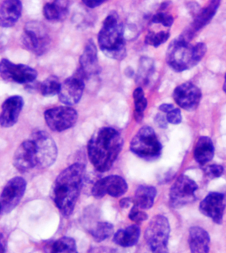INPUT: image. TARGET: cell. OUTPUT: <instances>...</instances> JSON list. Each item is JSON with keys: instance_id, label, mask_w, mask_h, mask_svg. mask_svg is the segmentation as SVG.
Instances as JSON below:
<instances>
[{"instance_id": "obj_1", "label": "cell", "mask_w": 226, "mask_h": 253, "mask_svg": "<svg viewBox=\"0 0 226 253\" xmlns=\"http://www.w3.org/2000/svg\"><path fill=\"white\" fill-rule=\"evenodd\" d=\"M85 174V165L75 163L62 170L52 185V200L64 217H70L75 210Z\"/></svg>"}, {"instance_id": "obj_2", "label": "cell", "mask_w": 226, "mask_h": 253, "mask_svg": "<svg viewBox=\"0 0 226 253\" xmlns=\"http://www.w3.org/2000/svg\"><path fill=\"white\" fill-rule=\"evenodd\" d=\"M124 139L114 128L104 126L94 132L88 144V155L100 172L110 170L123 149Z\"/></svg>"}, {"instance_id": "obj_3", "label": "cell", "mask_w": 226, "mask_h": 253, "mask_svg": "<svg viewBox=\"0 0 226 253\" xmlns=\"http://www.w3.org/2000/svg\"><path fill=\"white\" fill-rule=\"evenodd\" d=\"M124 26L120 17L112 11L104 19L98 34L99 46L108 58L122 60L126 57Z\"/></svg>"}, {"instance_id": "obj_4", "label": "cell", "mask_w": 226, "mask_h": 253, "mask_svg": "<svg viewBox=\"0 0 226 253\" xmlns=\"http://www.w3.org/2000/svg\"><path fill=\"white\" fill-rule=\"evenodd\" d=\"M207 51L204 42L193 46L182 38L173 41L167 50L166 60L169 67L175 71L181 73L197 65Z\"/></svg>"}, {"instance_id": "obj_5", "label": "cell", "mask_w": 226, "mask_h": 253, "mask_svg": "<svg viewBox=\"0 0 226 253\" xmlns=\"http://www.w3.org/2000/svg\"><path fill=\"white\" fill-rule=\"evenodd\" d=\"M130 150L141 159L153 161L161 155L162 145L153 128L144 126L132 139Z\"/></svg>"}, {"instance_id": "obj_6", "label": "cell", "mask_w": 226, "mask_h": 253, "mask_svg": "<svg viewBox=\"0 0 226 253\" xmlns=\"http://www.w3.org/2000/svg\"><path fill=\"white\" fill-rule=\"evenodd\" d=\"M21 42L27 50L41 56L48 50L51 39L47 29L43 23L31 21L25 25Z\"/></svg>"}, {"instance_id": "obj_7", "label": "cell", "mask_w": 226, "mask_h": 253, "mask_svg": "<svg viewBox=\"0 0 226 253\" xmlns=\"http://www.w3.org/2000/svg\"><path fill=\"white\" fill-rule=\"evenodd\" d=\"M171 227L165 216H155L146 229L145 238L152 253H169L168 241Z\"/></svg>"}, {"instance_id": "obj_8", "label": "cell", "mask_w": 226, "mask_h": 253, "mask_svg": "<svg viewBox=\"0 0 226 253\" xmlns=\"http://www.w3.org/2000/svg\"><path fill=\"white\" fill-rule=\"evenodd\" d=\"M30 137L36 145L38 168L46 169L55 163L58 155L57 147L49 134L42 130H36Z\"/></svg>"}, {"instance_id": "obj_9", "label": "cell", "mask_w": 226, "mask_h": 253, "mask_svg": "<svg viewBox=\"0 0 226 253\" xmlns=\"http://www.w3.org/2000/svg\"><path fill=\"white\" fill-rule=\"evenodd\" d=\"M45 120L52 131L62 132L71 129L77 124L79 115L77 110L71 107H55L46 110Z\"/></svg>"}, {"instance_id": "obj_10", "label": "cell", "mask_w": 226, "mask_h": 253, "mask_svg": "<svg viewBox=\"0 0 226 253\" xmlns=\"http://www.w3.org/2000/svg\"><path fill=\"white\" fill-rule=\"evenodd\" d=\"M0 76L4 81L28 84L33 83L38 77L36 70L22 64H15L3 58L0 62Z\"/></svg>"}, {"instance_id": "obj_11", "label": "cell", "mask_w": 226, "mask_h": 253, "mask_svg": "<svg viewBox=\"0 0 226 253\" xmlns=\"http://www.w3.org/2000/svg\"><path fill=\"white\" fill-rule=\"evenodd\" d=\"M198 187L192 179L185 175L179 176L171 187L170 203L175 208H180L195 200V193Z\"/></svg>"}, {"instance_id": "obj_12", "label": "cell", "mask_w": 226, "mask_h": 253, "mask_svg": "<svg viewBox=\"0 0 226 253\" xmlns=\"http://www.w3.org/2000/svg\"><path fill=\"white\" fill-rule=\"evenodd\" d=\"M27 183L24 178L17 176L5 184L1 194V214L6 215L18 206L24 196Z\"/></svg>"}, {"instance_id": "obj_13", "label": "cell", "mask_w": 226, "mask_h": 253, "mask_svg": "<svg viewBox=\"0 0 226 253\" xmlns=\"http://www.w3.org/2000/svg\"><path fill=\"white\" fill-rule=\"evenodd\" d=\"M128 190V185L124 178L118 175H112L97 181L93 185L91 194L97 199H101L106 194L119 198L124 195Z\"/></svg>"}, {"instance_id": "obj_14", "label": "cell", "mask_w": 226, "mask_h": 253, "mask_svg": "<svg viewBox=\"0 0 226 253\" xmlns=\"http://www.w3.org/2000/svg\"><path fill=\"white\" fill-rule=\"evenodd\" d=\"M85 79L77 71L75 75L68 78L61 85L58 99L66 106H71L78 104L83 97L85 88Z\"/></svg>"}, {"instance_id": "obj_15", "label": "cell", "mask_w": 226, "mask_h": 253, "mask_svg": "<svg viewBox=\"0 0 226 253\" xmlns=\"http://www.w3.org/2000/svg\"><path fill=\"white\" fill-rule=\"evenodd\" d=\"M173 99L181 108L192 112L198 108L202 99L199 87L190 82L183 83L175 89Z\"/></svg>"}, {"instance_id": "obj_16", "label": "cell", "mask_w": 226, "mask_h": 253, "mask_svg": "<svg viewBox=\"0 0 226 253\" xmlns=\"http://www.w3.org/2000/svg\"><path fill=\"white\" fill-rule=\"evenodd\" d=\"M13 164L21 172H29L38 167L36 145L29 137L20 144L13 156Z\"/></svg>"}, {"instance_id": "obj_17", "label": "cell", "mask_w": 226, "mask_h": 253, "mask_svg": "<svg viewBox=\"0 0 226 253\" xmlns=\"http://www.w3.org/2000/svg\"><path fill=\"white\" fill-rule=\"evenodd\" d=\"M225 197L218 192H211L201 202L199 210L206 217L212 219L214 223L222 224L225 210Z\"/></svg>"}, {"instance_id": "obj_18", "label": "cell", "mask_w": 226, "mask_h": 253, "mask_svg": "<svg viewBox=\"0 0 226 253\" xmlns=\"http://www.w3.org/2000/svg\"><path fill=\"white\" fill-rule=\"evenodd\" d=\"M79 63L80 68L78 71L85 80L98 75L100 72L98 50L92 40H90L86 44L83 54L80 57Z\"/></svg>"}, {"instance_id": "obj_19", "label": "cell", "mask_w": 226, "mask_h": 253, "mask_svg": "<svg viewBox=\"0 0 226 253\" xmlns=\"http://www.w3.org/2000/svg\"><path fill=\"white\" fill-rule=\"evenodd\" d=\"M24 106V100L20 96H13L6 99L1 106L0 124L3 128L11 127L17 124L19 115Z\"/></svg>"}, {"instance_id": "obj_20", "label": "cell", "mask_w": 226, "mask_h": 253, "mask_svg": "<svg viewBox=\"0 0 226 253\" xmlns=\"http://www.w3.org/2000/svg\"><path fill=\"white\" fill-rule=\"evenodd\" d=\"M221 1L218 0H214L210 1L208 6L204 8L200 9L199 11L194 15V19L193 22L191 23L190 27L184 31V34L190 40L194 38L196 33L201 30L204 27L211 21L213 17L215 16L219 8Z\"/></svg>"}, {"instance_id": "obj_21", "label": "cell", "mask_w": 226, "mask_h": 253, "mask_svg": "<svg viewBox=\"0 0 226 253\" xmlns=\"http://www.w3.org/2000/svg\"><path fill=\"white\" fill-rule=\"evenodd\" d=\"M22 2L19 0H5L0 6V25L3 28L13 27L20 18Z\"/></svg>"}, {"instance_id": "obj_22", "label": "cell", "mask_w": 226, "mask_h": 253, "mask_svg": "<svg viewBox=\"0 0 226 253\" xmlns=\"http://www.w3.org/2000/svg\"><path fill=\"white\" fill-rule=\"evenodd\" d=\"M210 242L207 231L200 227H191L188 238L191 253H209Z\"/></svg>"}, {"instance_id": "obj_23", "label": "cell", "mask_w": 226, "mask_h": 253, "mask_svg": "<svg viewBox=\"0 0 226 253\" xmlns=\"http://www.w3.org/2000/svg\"><path fill=\"white\" fill-rule=\"evenodd\" d=\"M214 150L215 149L212 139L206 136H202L198 139L194 148V159L198 164L205 165L213 159Z\"/></svg>"}, {"instance_id": "obj_24", "label": "cell", "mask_w": 226, "mask_h": 253, "mask_svg": "<svg viewBox=\"0 0 226 253\" xmlns=\"http://www.w3.org/2000/svg\"><path fill=\"white\" fill-rule=\"evenodd\" d=\"M156 196L157 190L155 187L141 185L136 190L133 198L134 205L141 210H149L153 207Z\"/></svg>"}, {"instance_id": "obj_25", "label": "cell", "mask_w": 226, "mask_h": 253, "mask_svg": "<svg viewBox=\"0 0 226 253\" xmlns=\"http://www.w3.org/2000/svg\"><path fill=\"white\" fill-rule=\"evenodd\" d=\"M69 1H54L44 5V15L50 21H63L69 14Z\"/></svg>"}, {"instance_id": "obj_26", "label": "cell", "mask_w": 226, "mask_h": 253, "mask_svg": "<svg viewBox=\"0 0 226 253\" xmlns=\"http://www.w3.org/2000/svg\"><path fill=\"white\" fill-rule=\"evenodd\" d=\"M141 230L137 225H132L120 229L115 233L114 242L123 247H133L139 241Z\"/></svg>"}, {"instance_id": "obj_27", "label": "cell", "mask_w": 226, "mask_h": 253, "mask_svg": "<svg viewBox=\"0 0 226 253\" xmlns=\"http://www.w3.org/2000/svg\"><path fill=\"white\" fill-rule=\"evenodd\" d=\"M134 101V118L136 122H141L144 118V112L147 107V100L145 98V93L141 87H137L135 89L133 93Z\"/></svg>"}, {"instance_id": "obj_28", "label": "cell", "mask_w": 226, "mask_h": 253, "mask_svg": "<svg viewBox=\"0 0 226 253\" xmlns=\"http://www.w3.org/2000/svg\"><path fill=\"white\" fill-rule=\"evenodd\" d=\"M61 85L57 77L50 76L41 84L39 89L42 96L52 97L59 94Z\"/></svg>"}, {"instance_id": "obj_29", "label": "cell", "mask_w": 226, "mask_h": 253, "mask_svg": "<svg viewBox=\"0 0 226 253\" xmlns=\"http://www.w3.org/2000/svg\"><path fill=\"white\" fill-rule=\"evenodd\" d=\"M114 231V225L112 223L102 221L97 223L90 232L95 241L102 242L112 236Z\"/></svg>"}, {"instance_id": "obj_30", "label": "cell", "mask_w": 226, "mask_h": 253, "mask_svg": "<svg viewBox=\"0 0 226 253\" xmlns=\"http://www.w3.org/2000/svg\"><path fill=\"white\" fill-rule=\"evenodd\" d=\"M51 253H79L76 241L71 237H63L54 242Z\"/></svg>"}, {"instance_id": "obj_31", "label": "cell", "mask_w": 226, "mask_h": 253, "mask_svg": "<svg viewBox=\"0 0 226 253\" xmlns=\"http://www.w3.org/2000/svg\"><path fill=\"white\" fill-rule=\"evenodd\" d=\"M170 38V33L167 31H161L155 33L150 31L145 37V42L149 45L154 47H158L163 43H165Z\"/></svg>"}, {"instance_id": "obj_32", "label": "cell", "mask_w": 226, "mask_h": 253, "mask_svg": "<svg viewBox=\"0 0 226 253\" xmlns=\"http://www.w3.org/2000/svg\"><path fill=\"white\" fill-rule=\"evenodd\" d=\"M140 66H141V67L139 69V79L145 83L153 69V62L149 58H143Z\"/></svg>"}, {"instance_id": "obj_33", "label": "cell", "mask_w": 226, "mask_h": 253, "mask_svg": "<svg viewBox=\"0 0 226 253\" xmlns=\"http://www.w3.org/2000/svg\"><path fill=\"white\" fill-rule=\"evenodd\" d=\"M152 22L153 23H161L165 27H170L172 26L173 22H174V19H173L172 15L163 12H159L153 15V18H152Z\"/></svg>"}, {"instance_id": "obj_34", "label": "cell", "mask_w": 226, "mask_h": 253, "mask_svg": "<svg viewBox=\"0 0 226 253\" xmlns=\"http://www.w3.org/2000/svg\"><path fill=\"white\" fill-rule=\"evenodd\" d=\"M129 218L132 221H134V222L140 223L142 222V221H146L148 219V215L145 212L142 211L139 208L134 206L130 213H129Z\"/></svg>"}, {"instance_id": "obj_35", "label": "cell", "mask_w": 226, "mask_h": 253, "mask_svg": "<svg viewBox=\"0 0 226 253\" xmlns=\"http://www.w3.org/2000/svg\"><path fill=\"white\" fill-rule=\"evenodd\" d=\"M204 172L208 178L212 180V179L219 178L222 176L224 172V168L221 165H212L206 167Z\"/></svg>"}, {"instance_id": "obj_36", "label": "cell", "mask_w": 226, "mask_h": 253, "mask_svg": "<svg viewBox=\"0 0 226 253\" xmlns=\"http://www.w3.org/2000/svg\"><path fill=\"white\" fill-rule=\"evenodd\" d=\"M167 120L171 124L177 125L182 122V115L180 109L175 108L167 115Z\"/></svg>"}, {"instance_id": "obj_37", "label": "cell", "mask_w": 226, "mask_h": 253, "mask_svg": "<svg viewBox=\"0 0 226 253\" xmlns=\"http://www.w3.org/2000/svg\"><path fill=\"white\" fill-rule=\"evenodd\" d=\"M155 121L156 124H157L159 127L163 128V129L167 128V123H168V122H167V118L165 119L164 116H163V115L158 114L155 117Z\"/></svg>"}, {"instance_id": "obj_38", "label": "cell", "mask_w": 226, "mask_h": 253, "mask_svg": "<svg viewBox=\"0 0 226 253\" xmlns=\"http://www.w3.org/2000/svg\"><path fill=\"white\" fill-rule=\"evenodd\" d=\"M106 2L105 1L102 0H94V1H83L84 4L89 7V8H95V7L100 6L103 3Z\"/></svg>"}, {"instance_id": "obj_39", "label": "cell", "mask_w": 226, "mask_h": 253, "mask_svg": "<svg viewBox=\"0 0 226 253\" xmlns=\"http://www.w3.org/2000/svg\"><path fill=\"white\" fill-rule=\"evenodd\" d=\"M175 107L173 106V105L170 104H161V106H159V110L161 111V112L167 113L168 114L169 112H170L171 111L174 110Z\"/></svg>"}, {"instance_id": "obj_40", "label": "cell", "mask_w": 226, "mask_h": 253, "mask_svg": "<svg viewBox=\"0 0 226 253\" xmlns=\"http://www.w3.org/2000/svg\"><path fill=\"white\" fill-rule=\"evenodd\" d=\"M133 203V199L130 198H125L120 200V206L122 208H127Z\"/></svg>"}, {"instance_id": "obj_41", "label": "cell", "mask_w": 226, "mask_h": 253, "mask_svg": "<svg viewBox=\"0 0 226 253\" xmlns=\"http://www.w3.org/2000/svg\"><path fill=\"white\" fill-rule=\"evenodd\" d=\"M5 253V240L3 239V235L1 233V253Z\"/></svg>"}, {"instance_id": "obj_42", "label": "cell", "mask_w": 226, "mask_h": 253, "mask_svg": "<svg viewBox=\"0 0 226 253\" xmlns=\"http://www.w3.org/2000/svg\"><path fill=\"white\" fill-rule=\"evenodd\" d=\"M223 89L224 92L226 93V73L225 75V77H224V83L223 85Z\"/></svg>"}]
</instances>
